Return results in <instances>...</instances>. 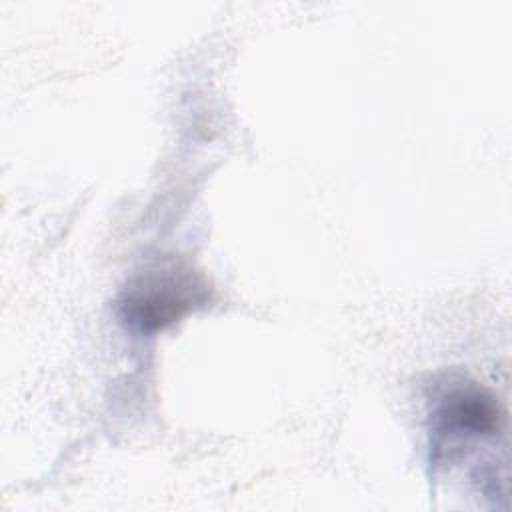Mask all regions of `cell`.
<instances>
[{
    "instance_id": "1",
    "label": "cell",
    "mask_w": 512,
    "mask_h": 512,
    "mask_svg": "<svg viewBox=\"0 0 512 512\" xmlns=\"http://www.w3.org/2000/svg\"><path fill=\"white\" fill-rule=\"evenodd\" d=\"M206 276L180 256H162L134 272L118 296L120 320L142 332H160L210 300Z\"/></svg>"
},
{
    "instance_id": "2",
    "label": "cell",
    "mask_w": 512,
    "mask_h": 512,
    "mask_svg": "<svg viewBox=\"0 0 512 512\" xmlns=\"http://www.w3.org/2000/svg\"><path fill=\"white\" fill-rule=\"evenodd\" d=\"M506 410L496 394L478 382H452L442 390L434 408L436 452L468 438H492L504 428Z\"/></svg>"
}]
</instances>
